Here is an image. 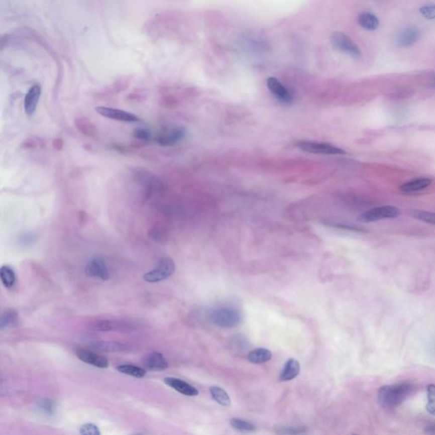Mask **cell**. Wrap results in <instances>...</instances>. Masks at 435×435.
Segmentation results:
<instances>
[{
	"label": "cell",
	"instance_id": "2e32d148",
	"mask_svg": "<svg viewBox=\"0 0 435 435\" xmlns=\"http://www.w3.org/2000/svg\"><path fill=\"white\" fill-rule=\"evenodd\" d=\"M144 364L146 368L155 372L168 369V363L162 353L152 352L146 356Z\"/></svg>",
	"mask_w": 435,
	"mask_h": 435
},
{
	"label": "cell",
	"instance_id": "9a60e30c",
	"mask_svg": "<svg viewBox=\"0 0 435 435\" xmlns=\"http://www.w3.org/2000/svg\"><path fill=\"white\" fill-rule=\"evenodd\" d=\"M163 382L165 384L173 388L180 394L186 396H196L198 395V390L185 381L176 377H168L164 378Z\"/></svg>",
	"mask_w": 435,
	"mask_h": 435
},
{
	"label": "cell",
	"instance_id": "484cf974",
	"mask_svg": "<svg viewBox=\"0 0 435 435\" xmlns=\"http://www.w3.org/2000/svg\"><path fill=\"white\" fill-rule=\"evenodd\" d=\"M406 213L412 219L435 226V212H427L424 210L409 209L406 211Z\"/></svg>",
	"mask_w": 435,
	"mask_h": 435
},
{
	"label": "cell",
	"instance_id": "5b68a950",
	"mask_svg": "<svg viewBox=\"0 0 435 435\" xmlns=\"http://www.w3.org/2000/svg\"><path fill=\"white\" fill-rule=\"evenodd\" d=\"M211 319L215 325L221 328H233L242 320L239 311L232 308H217L212 312Z\"/></svg>",
	"mask_w": 435,
	"mask_h": 435
},
{
	"label": "cell",
	"instance_id": "9c48e42d",
	"mask_svg": "<svg viewBox=\"0 0 435 435\" xmlns=\"http://www.w3.org/2000/svg\"><path fill=\"white\" fill-rule=\"evenodd\" d=\"M86 276L92 278L106 281L109 279V270L105 261L100 258H94L88 261L85 267Z\"/></svg>",
	"mask_w": 435,
	"mask_h": 435
},
{
	"label": "cell",
	"instance_id": "277c9868",
	"mask_svg": "<svg viewBox=\"0 0 435 435\" xmlns=\"http://www.w3.org/2000/svg\"><path fill=\"white\" fill-rule=\"evenodd\" d=\"M175 265L173 259L170 258L163 259L158 263L154 270L146 273L143 276L144 281L149 283L159 282L168 278L174 273Z\"/></svg>",
	"mask_w": 435,
	"mask_h": 435
},
{
	"label": "cell",
	"instance_id": "4316f807",
	"mask_svg": "<svg viewBox=\"0 0 435 435\" xmlns=\"http://www.w3.org/2000/svg\"><path fill=\"white\" fill-rule=\"evenodd\" d=\"M232 427L237 431L243 432H252L256 430V425L253 423L252 421H248L245 419L232 418L230 421Z\"/></svg>",
	"mask_w": 435,
	"mask_h": 435
},
{
	"label": "cell",
	"instance_id": "ffe728a7",
	"mask_svg": "<svg viewBox=\"0 0 435 435\" xmlns=\"http://www.w3.org/2000/svg\"><path fill=\"white\" fill-rule=\"evenodd\" d=\"M272 358V353L267 349H256L248 353V360L253 364H263Z\"/></svg>",
	"mask_w": 435,
	"mask_h": 435
},
{
	"label": "cell",
	"instance_id": "7a4b0ae2",
	"mask_svg": "<svg viewBox=\"0 0 435 435\" xmlns=\"http://www.w3.org/2000/svg\"><path fill=\"white\" fill-rule=\"evenodd\" d=\"M331 43L335 49L350 55L355 59L361 57V51L358 45L351 40L350 37L341 32H335L331 37Z\"/></svg>",
	"mask_w": 435,
	"mask_h": 435
},
{
	"label": "cell",
	"instance_id": "e0dca14e",
	"mask_svg": "<svg viewBox=\"0 0 435 435\" xmlns=\"http://www.w3.org/2000/svg\"><path fill=\"white\" fill-rule=\"evenodd\" d=\"M432 184V179L427 178H417L410 181L405 182L399 186V190L403 193H413L424 190Z\"/></svg>",
	"mask_w": 435,
	"mask_h": 435
},
{
	"label": "cell",
	"instance_id": "52a82bcc",
	"mask_svg": "<svg viewBox=\"0 0 435 435\" xmlns=\"http://www.w3.org/2000/svg\"><path fill=\"white\" fill-rule=\"evenodd\" d=\"M297 147L303 152L314 153V154L343 155L345 154L344 150L332 146L329 144L317 143L310 141H302L297 144Z\"/></svg>",
	"mask_w": 435,
	"mask_h": 435
},
{
	"label": "cell",
	"instance_id": "603a6c76",
	"mask_svg": "<svg viewBox=\"0 0 435 435\" xmlns=\"http://www.w3.org/2000/svg\"><path fill=\"white\" fill-rule=\"evenodd\" d=\"M92 346L95 350L105 352H122L124 351L126 347L125 345L118 342L99 341L92 344Z\"/></svg>",
	"mask_w": 435,
	"mask_h": 435
},
{
	"label": "cell",
	"instance_id": "836d02e7",
	"mask_svg": "<svg viewBox=\"0 0 435 435\" xmlns=\"http://www.w3.org/2000/svg\"><path fill=\"white\" fill-rule=\"evenodd\" d=\"M80 433L83 435H99L100 431L96 425L93 423H86L80 427Z\"/></svg>",
	"mask_w": 435,
	"mask_h": 435
},
{
	"label": "cell",
	"instance_id": "6da1fadb",
	"mask_svg": "<svg viewBox=\"0 0 435 435\" xmlns=\"http://www.w3.org/2000/svg\"><path fill=\"white\" fill-rule=\"evenodd\" d=\"M413 385L410 383L383 386L377 393L378 403L384 409H394L401 405L413 392Z\"/></svg>",
	"mask_w": 435,
	"mask_h": 435
},
{
	"label": "cell",
	"instance_id": "3957f363",
	"mask_svg": "<svg viewBox=\"0 0 435 435\" xmlns=\"http://www.w3.org/2000/svg\"><path fill=\"white\" fill-rule=\"evenodd\" d=\"M401 215L398 207L394 206H382L366 211L358 217V221L364 223H371L384 219H395Z\"/></svg>",
	"mask_w": 435,
	"mask_h": 435
},
{
	"label": "cell",
	"instance_id": "1f68e13d",
	"mask_svg": "<svg viewBox=\"0 0 435 435\" xmlns=\"http://www.w3.org/2000/svg\"><path fill=\"white\" fill-rule=\"evenodd\" d=\"M276 432L279 434H299L306 432V427L303 426H283L277 427Z\"/></svg>",
	"mask_w": 435,
	"mask_h": 435
},
{
	"label": "cell",
	"instance_id": "d6986e66",
	"mask_svg": "<svg viewBox=\"0 0 435 435\" xmlns=\"http://www.w3.org/2000/svg\"><path fill=\"white\" fill-rule=\"evenodd\" d=\"M130 325L124 323L119 322V321H113V320H100L98 322L94 323L92 325L94 330L100 331V332H112V331H130Z\"/></svg>",
	"mask_w": 435,
	"mask_h": 435
},
{
	"label": "cell",
	"instance_id": "44dd1931",
	"mask_svg": "<svg viewBox=\"0 0 435 435\" xmlns=\"http://www.w3.org/2000/svg\"><path fill=\"white\" fill-rule=\"evenodd\" d=\"M358 22L366 30L374 31L379 26V20L371 12H362L358 17Z\"/></svg>",
	"mask_w": 435,
	"mask_h": 435
},
{
	"label": "cell",
	"instance_id": "8d00e7d4",
	"mask_svg": "<svg viewBox=\"0 0 435 435\" xmlns=\"http://www.w3.org/2000/svg\"><path fill=\"white\" fill-rule=\"evenodd\" d=\"M64 145H65V142H64L63 139L62 138L57 137V138H55L53 140L52 146L56 151H61L63 149Z\"/></svg>",
	"mask_w": 435,
	"mask_h": 435
},
{
	"label": "cell",
	"instance_id": "83f0119b",
	"mask_svg": "<svg viewBox=\"0 0 435 435\" xmlns=\"http://www.w3.org/2000/svg\"><path fill=\"white\" fill-rule=\"evenodd\" d=\"M117 370L123 374L131 376V377L142 378L146 374V370L140 367V366H134V365H120L117 367Z\"/></svg>",
	"mask_w": 435,
	"mask_h": 435
},
{
	"label": "cell",
	"instance_id": "7402d4cb",
	"mask_svg": "<svg viewBox=\"0 0 435 435\" xmlns=\"http://www.w3.org/2000/svg\"><path fill=\"white\" fill-rule=\"evenodd\" d=\"M18 320H19V316L16 309H7L6 312H4L1 319H0V328L1 330L4 331L5 329L13 328L16 325H18Z\"/></svg>",
	"mask_w": 435,
	"mask_h": 435
},
{
	"label": "cell",
	"instance_id": "d4e9b609",
	"mask_svg": "<svg viewBox=\"0 0 435 435\" xmlns=\"http://www.w3.org/2000/svg\"><path fill=\"white\" fill-rule=\"evenodd\" d=\"M210 394L216 402L224 406H229L232 404L231 397L229 396L227 392L218 386H212L209 388Z\"/></svg>",
	"mask_w": 435,
	"mask_h": 435
},
{
	"label": "cell",
	"instance_id": "8992f818",
	"mask_svg": "<svg viewBox=\"0 0 435 435\" xmlns=\"http://www.w3.org/2000/svg\"><path fill=\"white\" fill-rule=\"evenodd\" d=\"M95 111L100 116L115 121L124 122V123H138L141 121L140 117L127 111L105 107V106H98L95 108Z\"/></svg>",
	"mask_w": 435,
	"mask_h": 435
},
{
	"label": "cell",
	"instance_id": "4dcf8cb0",
	"mask_svg": "<svg viewBox=\"0 0 435 435\" xmlns=\"http://www.w3.org/2000/svg\"><path fill=\"white\" fill-rule=\"evenodd\" d=\"M427 410L432 416H435V384L427 386Z\"/></svg>",
	"mask_w": 435,
	"mask_h": 435
},
{
	"label": "cell",
	"instance_id": "ba28073f",
	"mask_svg": "<svg viewBox=\"0 0 435 435\" xmlns=\"http://www.w3.org/2000/svg\"><path fill=\"white\" fill-rule=\"evenodd\" d=\"M76 356L80 361L98 368L105 369L109 366V361L105 356L99 355L98 353L94 352L90 350L78 349L76 350Z\"/></svg>",
	"mask_w": 435,
	"mask_h": 435
},
{
	"label": "cell",
	"instance_id": "8fae6325",
	"mask_svg": "<svg viewBox=\"0 0 435 435\" xmlns=\"http://www.w3.org/2000/svg\"><path fill=\"white\" fill-rule=\"evenodd\" d=\"M267 86L272 93L280 101L285 104H291L293 100L292 92L286 88L276 77H269L267 79Z\"/></svg>",
	"mask_w": 435,
	"mask_h": 435
},
{
	"label": "cell",
	"instance_id": "cb8c5ba5",
	"mask_svg": "<svg viewBox=\"0 0 435 435\" xmlns=\"http://www.w3.org/2000/svg\"><path fill=\"white\" fill-rule=\"evenodd\" d=\"M0 277L4 286L6 288H11L15 286L17 281V275L15 270L9 266V265H3L0 269Z\"/></svg>",
	"mask_w": 435,
	"mask_h": 435
},
{
	"label": "cell",
	"instance_id": "e575fe53",
	"mask_svg": "<svg viewBox=\"0 0 435 435\" xmlns=\"http://www.w3.org/2000/svg\"><path fill=\"white\" fill-rule=\"evenodd\" d=\"M421 14L428 20L435 19V5L422 6L420 9Z\"/></svg>",
	"mask_w": 435,
	"mask_h": 435
},
{
	"label": "cell",
	"instance_id": "7c38bea8",
	"mask_svg": "<svg viewBox=\"0 0 435 435\" xmlns=\"http://www.w3.org/2000/svg\"><path fill=\"white\" fill-rule=\"evenodd\" d=\"M421 36V31L416 27L403 29L397 35L396 44L400 48H409L416 44Z\"/></svg>",
	"mask_w": 435,
	"mask_h": 435
},
{
	"label": "cell",
	"instance_id": "5bb4252c",
	"mask_svg": "<svg viewBox=\"0 0 435 435\" xmlns=\"http://www.w3.org/2000/svg\"><path fill=\"white\" fill-rule=\"evenodd\" d=\"M75 128L87 138L95 140L99 135L96 125L86 117H78L74 120Z\"/></svg>",
	"mask_w": 435,
	"mask_h": 435
},
{
	"label": "cell",
	"instance_id": "f35d334b",
	"mask_svg": "<svg viewBox=\"0 0 435 435\" xmlns=\"http://www.w3.org/2000/svg\"><path fill=\"white\" fill-rule=\"evenodd\" d=\"M433 80H434V83H435V77H434V78H433Z\"/></svg>",
	"mask_w": 435,
	"mask_h": 435
},
{
	"label": "cell",
	"instance_id": "74e56055",
	"mask_svg": "<svg viewBox=\"0 0 435 435\" xmlns=\"http://www.w3.org/2000/svg\"><path fill=\"white\" fill-rule=\"evenodd\" d=\"M425 432L428 434H435V425H427V427H425Z\"/></svg>",
	"mask_w": 435,
	"mask_h": 435
},
{
	"label": "cell",
	"instance_id": "4fadbf2b",
	"mask_svg": "<svg viewBox=\"0 0 435 435\" xmlns=\"http://www.w3.org/2000/svg\"><path fill=\"white\" fill-rule=\"evenodd\" d=\"M41 87L39 84L32 86L24 99V111L28 117L33 116L36 113L39 99L41 96Z\"/></svg>",
	"mask_w": 435,
	"mask_h": 435
},
{
	"label": "cell",
	"instance_id": "d6a6232c",
	"mask_svg": "<svg viewBox=\"0 0 435 435\" xmlns=\"http://www.w3.org/2000/svg\"><path fill=\"white\" fill-rule=\"evenodd\" d=\"M134 138L139 142H147L151 139V133L148 130L142 128H139L134 131Z\"/></svg>",
	"mask_w": 435,
	"mask_h": 435
},
{
	"label": "cell",
	"instance_id": "f1b7e54d",
	"mask_svg": "<svg viewBox=\"0 0 435 435\" xmlns=\"http://www.w3.org/2000/svg\"><path fill=\"white\" fill-rule=\"evenodd\" d=\"M20 146L22 150H38L44 149L45 147V142L43 139L39 137L31 136L24 140Z\"/></svg>",
	"mask_w": 435,
	"mask_h": 435
},
{
	"label": "cell",
	"instance_id": "ac0fdd59",
	"mask_svg": "<svg viewBox=\"0 0 435 435\" xmlns=\"http://www.w3.org/2000/svg\"><path fill=\"white\" fill-rule=\"evenodd\" d=\"M300 372V364L295 359H289L285 364L283 370L280 374L279 379L282 382H287L294 379Z\"/></svg>",
	"mask_w": 435,
	"mask_h": 435
},
{
	"label": "cell",
	"instance_id": "30bf717a",
	"mask_svg": "<svg viewBox=\"0 0 435 435\" xmlns=\"http://www.w3.org/2000/svg\"><path fill=\"white\" fill-rule=\"evenodd\" d=\"M185 137V131L183 128L174 127L166 130L156 137V142L161 146H170L178 143Z\"/></svg>",
	"mask_w": 435,
	"mask_h": 435
},
{
	"label": "cell",
	"instance_id": "f546056e",
	"mask_svg": "<svg viewBox=\"0 0 435 435\" xmlns=\"http://www.w3.org/2000/svg\"><path fill=\"white\" fill-rule=\"evenodd\" d=\"M38 408L45 416H52L55 415L56 411V404L53 399H44L39 400V402L38 403Z\"/></svg>",
	"mask_w": 435,
	"mask_h": 435
},
{
	"label": "cell",
	"instance_id": "d590c367",
	"mask_svg": "<svg viewBox=\"0 0 435 435\" xmlns=\"http://www.w3.org/2000/svg\"><path fill=\"white\" fill-rule=\"evenodd\" d=\"M88 222V213L84 210H80L78 212V223L81 227H83Z\"/></svg>",
	"mask_w": 435,
	"mask_h": 435
}]
</instances>
